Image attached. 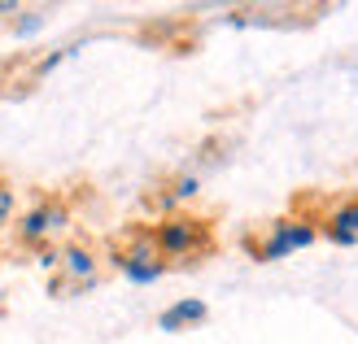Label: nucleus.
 <instances>
[{
  "label": "nucleus",
  "instance_id": "1",
  "mask_svg": "<svg viewBox=\"0 0 358 344\" xmlns=\"http://www.w3.org/2000/svg\"><path fill=\"white\" fill-rule=\"evenodd\" d=\"M149 235H153L157 253H162V262L166 257H192V253L210 248V227L201 218H192V214H166Z\"/></svg>",
  "mask_w": 358,
  "mask_h": 344
},
{
  "label": "nucleus",
  "instance_id": "2",
  "mask_svg": "<svg viewBox=\"0 0 358 344\" xmlns=\"http://www.w3.org/2000/svg\"><path fill=\"white\" fill-rule=\"evenodd\" d=\"M315 240H319V227L310 218H275L258 244H249V253H254V262H284L293 253L310 248Z\"/></svg>",
  "mask_w": 358,
  "mask_h": 344
},
{
  "label": "nucleus",
  "instance_id": "3",
  "mask_svg": "<svg viewBox=\"0 0 358 344\" xmlns=\"http://www.w3.org/2000/svg\"><path fill=\"white\" fill-rule=\"evenodd\" d=\"M114 266H118V275L127 283H136V287H149V283H157L166 275V262H162V253H157L153 235H136L127 248H118Z\"/></svg>",
  "mask_w": 358,
  "mask_h": 344
},
{
  "label": "nucleus",
  "instance_id": "4",
  "mask_svg": "<svg viewBox=\"0 0 358 344\" xmlns=\"http://www.w3.org/2000/svg\"><path fill=\"white\" fill-rule=\"evenodd\" d=\"M66 223H70L66 201H40V205H31L22 218H17V240L22 244H48Z\"/></svg>",
  "mask_w": 358,
  "mask_h": 344
},
{
  "label": "nucleus",
  "instance_id": "5",
  "mask_svg": "<svg viewBox=\"0 0 358 344\" xmlns=\"http://www.w3.org/2000/svg\"><path fill=\"white\" fill-rule=\"evenodd\" d=\"M206 318H210V305L201 297H179L175 305H166V310L157 314V331L175 336V331H188V327H201Z\"/></svg>",
  "mask_w": 358,
  "mask_h": 344
},
{
  "label": "nucleus",
  "instance_id": "6",
  "mask_svg": "<svg viewBox=\"0 0 358 344\" xmlns=\"http://www.w3.org/2000/svg\"><path fill=\"white\" fill-rule=\"evenodd\" d=\"M96 270H101V257L87 244H66L62 248V275L75 287H96Z\"/></svg>",
  "mask_w": 358,
  "mask_h": 344
},
{
  "label": "nucleus",
  "instance_id": "7",
  "mask_svg": "<svg viewBox=\"0 0 358 344\" xmlns=\"http://www.w3.org/2000/svg\"><path fill=\"white\" fill-rule=\"evenodd\" d=\"M328 240L336 248H354L358 244V201H341L332 214H328Z\"/></svg>",
  "mask_w": 358,
  "mask_h": 344
},
{
  "label": "nucleus",
  "instance_id": "8",
  "mask_svg": "<svg viewBox=\"0 0 358 344\" xmlns=\"http://www.w3.org/2000/svg\"><path fill=\"white\" fill-rule=\"evenodd\" d=\"M196 192H201V174L188 170V174H179L175 184H171V192L162 196V205H184V201H192Z\"/></svg>",
  "mask_w": 358,
  "mask_h": 344
},
{
  "label": "nucleus",
  "instance_id": "9",
  "mask_svg": "<svg viewBox=\"0 0 358 344\" xmlns=\"http://www.w3.org/2000/svg\"><path fill=\"white\" fill-rule=\"evenodd\" d=\"M13 218H17V192H13V184L0 179V227H9Z\"/></svg>",
  "mask_w": 358,
  "mask_h": 344
},
{
  "label": "nucleus",
  "instance_id": "10",
  "mask_svg": "<svg viewBox=\"0 0 358 344\" xmlns=\"http://www.w3.org/2000/svg\"><path fill=\"white\" fill-rule=\"evenodd\" d=\"M75 52H79V44H70V48H57V52H48V57H40V66H35V75H52V70H57L66 57H75Z\"/></svg>",
  "mask_w": 358,
  "mask_h": 344
},
{
  "label": "nucleus",
  "instance_id": "11",
  "mask_svg": "<svg viewBox=\"0 0 358 344\" xmlns=\"http://www.w3.org/2000/svg\"><path fill=\"white\" fill-rule=\"evenodd\" d=\"M40 27H44V13H40V9H27V13H17V17H13V31L22 35V40H27V35H35Z\"/></svg>",
  "mask_w": 358,
  "mask_h": 344
},
{
  "label": "nucleus",
  "instance_id": "12",
  "mask_svg": "<svg viewBox=\"0 0 358 344\" xmlns=\"http://www.w3.org/2000/svg\"><path fill=\"white\" fill-rule=\"evenodd\" d=\"M35 266L40 270H62V248H40L35 253Z\"/></svg>",
  "mask_w": 358,
  "mask_h": 344
},
{
  "label": "nucleus",
  "instance_id": "13",
  "mask_svg": "<svg viewBox=\"0 0 358 344\" xmlns=\"http://www.w3.org/2000/svg\"><path fill=\"white\" fill-rule=\"evenodd\" d=\"M9 13H22V5L17 0H0V17H9Z\"/></svg>",
  "mask_w": 358,
  "mask_h": 344
}]
</instances>
